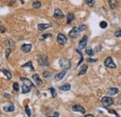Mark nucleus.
Instances as JSON below:
<instances>
[{
  "label": "nucleus",
  "instance_id": "f257e3e1",
  "mask_svg": "<svg viewBox=\"0 0 121 117\" xmlns=\"http://www.w3.org/2000/svg\"><path fill=\"white\" fill-rule=\"evenodd\" d=\"M59 65H60L62 69L68 70V69H70V67H71V62H70V60H69L68 59H66V58H61L60 60H59Z\"/></svg>",
  "mask_w": 121,
  "mask_h": 117
},
{
  "label": "nucleus",
  "instance_id": "f03ea898",
  "mask_svg": "<svg viewBox=\"0 0 121 117\" xmlns=\"http://www.w3.org/2000/svg\"><path fill=\"white\" fill-rule=\"evenodd\" d=\"M104 65L107 67V68H110V69H116L117 68V65L116 63L114 62L113 59L111 57H107L104 60Z\"/></svg>",
  "mask_w": 121,
  "mask_h": 117
},
{
  "label": "nucleus",
  "instance_id": "7ed1b4c3",
  "mask_svg": "<svg viewBox=\"0 0 121 117\" xmlns=\"http://www.w3.org/2000/svg\"><path fill=\"white\" fill-rule=\"evenodd\" d=\"M101 103L104 107H110L114 103V99L110 97H103L101 98Z\"/></svg>",
  "mask_w": 121,
  "mask_h": 117
},
{
  "label": "nucleus",
  "instance_id": "20e7f679",
  "mask_svg": "<svg viewBox=\"0 0 121 117\" xmlns=\"http://www.w3.org/2000/svg\"><path fill=\"white\" fill-rule=\"evenodd\" d=\"M37 62L40 66H47L48 64V59L46 55H41L39 56L38 60H37Z\"/></svg>",
  "mask_w": 121,
  "mask_h": 117
},
{
  "label": "nucleus",
  "instance_id": "39448f33",
  "mask_svg": "<svg viewBox=\"0 0 121 117\" xmlns=\"http://www.w3.org/2000/svg\"><path fill=\"white\" fill-rule=\"evenodd\" d=\"M57 41H58V43H59L60 45L63 46V45H65V44L67 43V38H66V36H65L64 34H59L57 35Z\"/></svg>",
  "mask_w": 121,
  "mask_h": 117
},
{
  "label": "nucleus",
  "instance_id": "423d86ee",
  "mask_svg": "<svg viewBox=\"0 0 121 117\" xmlns=\"http://www.w3.org/2000/svg\"><path fill=\"white\" fill-rule=\"evenodd\" d=\"M80 34V30L78 27H74L72 30L69 32V36L72 38H76Z\"/></svg>",
  "mask_w": 121,
  "mask_h": 117
},
{
  "label": "nucleus",
  "instance_id": "0eeeda50",
  "mask_svg": "<svg viewBox=\"0 0 121 117\" xmlns=\"http://www.w3.org/2000/svg\"><path fill=\"white\" fill-rule=\"evenodd\" d=\"M72 110L74 112H76V113H86V109L84 107H82L81 105L79 104H75L72 107Z\"/></svg>",
  "mask_w": 121,
  "mask_h": 117
},
{
  "label": "nucleus",
  "instance_id": "6e6552de",
  "mask_svg": "<svg viewBox=\"0 0 121 117\" xmlns=\"http://www.w3.org/2000/svg\"><path fill=\"white\" fill-rule=\"evenodd\" d=\"M53 17L57 20H61L64 17V14L62 13V11L60 9V8H55L54 10V14H53Z\"/></svg>",
  "mask_w": 121,
  "mask_h": 117
},
{
  "label": "nucleus",
  "instance_id": "1a4fd4ad",
  "mask_svg": "<svg viewBox=\"0 0 121 117\" xmlns=\"http://www.w3.org/2000/svg\"><path fill=\"white\" fill-rule=\"evenodd\" d=\"M87 43H88V36L87 35H84L82 37V39L79 41V44H78L79 49H84L86 47V46H87Z\"/></svg>",
  "mask_w": 121,
  "mask_h": 117
},
{
  "label": "nucleus",
  "instance_id": "9d476101",
  "mask_svg": "<svg viewBox=\"0 0 121 117\" xmlns=\"http://www.w3.org/2000/svg\"><path fill=\"white\" fill-rule=\"evenodd\" d=\"M3 110H4L6 113H12V112L15 110V107H14L13 104L10 103V104H7L6 106H4Z\"/></svg>",
  "mask_w": 121,
  "mask_h": 117
},
{
  "label": "nucleus",
  "instance_id": "9b49d317",
  "mask_svg": "<svg viewBox=\"0 0 121 117\" xmlns=\"http://www.w3.org/2000/svg\"><path fill=\"white\" fill-rule=\"evenodd\" d=\"M21 49H22V51L24 52V53H28V52H30L31 49H32V45H31V44H23V45L21 47Z\"/></svg>",
  "mask_w": 121,
  "mask_h": 117
},
{
  "label": "nucleus",
  "instance_id": "f8f14e48",
  "mask_svg": "<svg viewBox=\"0 0 121 117\" xmlns=\"http://www.w3.org/2000/svg\"><path fill=\"white\" fill-rule=\"evenodd\" d=\"M21 81L23 83L24 85L28 86V87H31V88H32V87H35V85H34V84L31 82V80H29L28 78H23V77H22V78H21Z\"/></svg>",
  "mask_w": 121,
  "mask_h": 117
},
{
  "label": "nucleus",
  "instance_id": "ddd939ff",
  "mask_svg": "<svg viewBox=\"0 0 121 117\" xmlns=\"http://www.w3.org/2000/svg\"><path fill=\"white\" fill-rule=\"evenodd\" d=\"M33 80L38 85V86H41L42 84H43V82H42V80H41V78H40V76L37 74V73H35V74H33Z\"/></svg>",
  "mask_w": 121,
  "mask_h": 117
},
{
  "label": "nucleus",
  "instance_id": "4468645a",
  "mask_svg": "<svg viewBox=\"0 0 121 117\" xmlns=\"http://www.w3.org/2000/svg\"><path fill=\"white\" fill-rule=\"evenodd\" d=\"M65 74H66V70L62 71V72H59V73H57V74L54 76V79H55L56 81H60V80H62V79L64 77Z\"/></svg>",
  "mask_w": 121,
  "mask_h": 117
},
{
  "label": "nucleus",
  "instance_id": "2eb2a0df",
  "mask_svg": "<svg viewBox=\"0 0 121 117\" xmlns=\"http://www.w3.org/2000/svg\"><path fill=\"white\" fill-rule=\"evenodd\" d=\"M49 27H51V24L50 23H39L37 25V28L39 31H44L46 29H48Z\"/></svg>",
  "mask_w": 121,
  "mask_h": 117
},
{
  "label": "nucleus",
  "instance_id": "dca6fc26",
  "mask_svg": "<svg viewBox=\"0 0 121 117\" xmlns=\"http://www.w3.org/2000/svg\"><path fill=\"white\" fill-rule=\"evenodd\" d=\"M88 71V65L87 64H84L82 65V67L80 68V71L78 72V76H81V75H84Z\"/></svg>",
  "mask_w": 121,
  "mask_h": 117
},
{
  "label": "nucleus",
  "instance_id": "f3484780",
  "mask_svg": "<svg viewBox=\"0 0 121 117\" xmlns=\"http://www.w3.org/2000/svg\"><path fill=\"white\" fill-rule=\"evenodd\" d=\"M108 3H109V7H110L111 9H115L117 7V4H118L117 0H109Z\"/></svg>",
  "mask_w": 121,
  "mask_h": 117
},
{
  "label": "nucleus",
  "instance_id": "a211bd4d",
  "mask_svg": "<svg viewBox=\"0 0 121 117\" xmlns=\"http://www.w3.org/2000/svg\"><path fill=\"white\" fill-rule=\"evenodd\" d=\"M59 88H60V90H62V91H69V90L71 89V85L66 83V84L61 86Z\"/></svg>",
  "mask_w": 121,
  "mask_h": 117
},
{
  "label": "nucleus",
  "instance_id": "6ab92c4d",
  "mask_svg": "<svg viewBox=\"0 0 121 117\" xmlns=\"http://www.w3.org/2000/svg\"><path fill=\"white\" fill-rule=\"evenodd\" d=\"M118 91H119L118 88H117V87H111V88L107 91V94L110 95V96H114V95L118 93Z\"/></svg>",
  "mask_w": 121,
  "mask_h": 117
},
{
  "label": "nucleus",
  "instance_id": "aec40b11",
  "mask_svg": "<svg viewBox=\"0 0 121 117\" xmlns=\"http://www.w3.org/2000/svg\"><path fill=\"white\" fill-rule=\"evenodd\" d=\"M74 20V15L73 13H68L67 14V24H70Z\"/></svg>",
  "mask_w": 121,
  "mask_h": 117
},
{
  "label": "nucleus",
  "instance_id": "412c9836",
  "mask_svg": "<svg viewBox=\"0 0 121 117\" xmlns=\"http://www.w3.org/2000/svg\"><path fill=\"white\" fill-rule=\"evenodd\" d=\"M22 88H23V94L29 93V92H30V90H31V87H29L28 86H26V85H24V84H23Z\"/></svg>",
  "mask_w": 121,
  "mask_h": 117
},
{
  "label": "nucleus",
  "instance_id": "4be33fe9",
  "mask_svg": "<svg viewBox=\"0 0 121 117\" xmlns=\"http://www.w3.org/2000/svg\"><path fill=\"white\" fill-rule=\"evenodd\" d=\"M2 72H3V73L6 75V77H7L8 80L12 78V74H11V72H8V70H3Z\"/></svg>",
  "mask_w": 121,
  "mask_h": 117
},
{
  "label": "nucleus",
  "instance_id": "5701e85b",
  "mask_svg": "<svg viewBox=\"0 0 121 117\" xmlns=\"http://www.w3.org/2000/svg\"><path fill=\"white\" fill-rule=\"evenodd\" d=\"M23 68H26V67H30L31 68V70L32 71H35V68L33 67V64H32V61H28L27 63H25V64H23V66H22Z\"/></svg>",
  "mask_w": 121,
  "mask_h": 117
},
{
  "label": "nucleus",
  "instance_id": "b1692460",
  "mask_svg": "<svg viewBox=\"0 0 121 117\" xmlns=\"http://www.w3.org/2000/svg\"><path fill=\"white\" fill-rule=\"evenodd\" d=\"M41 7V2L40 1H35L33 3V8H40Z\"/></svg>",
  "mask_w": 121,
  "mask_h": 117
},
{
  "label": "nucleus",
  "instance_id": "393cba45",
  "mask_svg": "<svg viewBox=\"0 0 121 117\" xmlns=\"http://www.w3.org/2000/svg\"><path fill=\"white\" fill-rule=\"evenodd\" d=\"M85 3L89 6V7H92L95 3V0H85Z\"/></svg>",
  "mask_w": 121,
  "mask_h": 117
},
{
  "label": "nucleus",
  "instance_id": "a878e982",
  "mask_svg": "<svg viewBox=\"0 0 121 117\" xmlns=\"http://www.w3.org/2000/svg\"><path fill=\"white\" fill-rule=\"evenodd\" d=\"M5 44H6V46H10V47H13V46H14V42H13L11 39L7 40V41L5 42Z\"/></svg>",
  "mask_w": 121,
  "mask_h": 117
},
{
  "label": "nucleus",
  "instance_id": "bb28decb",
  "mask_svg": "<svg viewBox=\"0 0 121 117\" xmlns=\"http://www.w3.org/2000/svg\"><path fill=\"white\" fill-rule=\"evenodd\" d=\"M43 76L45 78H49L51 76V72H48V71H45V72H43Z\"/></svg>",
  "mask_w": 121,
  "mask_h": 117
},
{
  "label": "nucleus",
  "instance_id": "cd10ccee",
  "mask_svg": "<svg viewBox=\"0 0 121 117\" xmlns=\"http://www.w3.org/2000/svg\"><path fill=\"white\" fill-rule=\"evenodd\" d=\"M86 53H87L89 56H93V55H94V52H93V50H92L91 48H87V49H86Z\"/></svg>",
  "mask_w": 121,
  "mask_h": 117
},
{
  "label": "nucleus",
  "instance_id": "c85d7f7f",
  "mask_svg": "<svg viewBox=\"0 0 121 117\" xmlns=\"http://www.w3.org/2000/svg\"><path fill=\"white\" fill-rule=\"evenodd\" d=\"M76 51H77V53H78V54H79V56H80V60H79V62L77 63V66H78V65H80V63L83 61V55H82V53L80 52V50H79V49H76Z\"/></svg>",
  "mask_w": 121,
  "mask_h": 117
},
{
  "label": "nucleus",
  "instance_id": "c756f323",
  "mask_svg": "<svg viewBox=\"0 0 121 117\" xmlns=\"http://www.w3.org/2000/svg\"><path fill=\"white\" fill-rule=\"evenodd\" d=\"M50 92H51V95H52V98H56V96H57V93H56V90L53 88V87H50L49 89H48Z\"/></svg>",
  "mask_w": 121,
  "mask_h": 117
},
{
  "label": "nucleus",
  "instance_id": "7c9ffc66",
  "mask_svg": "<svg viewBox=\"0 0 121 117\" xmlns=\"http://www.w3.org/2000/svg\"><path fill=\"white\" fill-rule=\"evenodd\" d=\"M47 37H51V34H43V35H41L40 36V40L41 41H43V40H45V39H47Z\"/></svg>",
  "mask_w": 121,
  "mask_h": 117
},
{
  "label": "nucleus",
  "instance_id": "2f4dec72",
  "mask_svg": "<svg viewBox=\"0 0 121 117\" xmlns=\"http://www.w3.org/2000/svg\"><path fill=\"white\" fill-rule=\"evenodd\" d=\"M13 89H14L16 92H18V91H19V89H20V86H19V84H18V83H14V84H13Z\"/></svg>",
  "mask_w": 121,
  "mask_h": 117
},
{
  "label": "nucleus",
  "instance_id": "473e14b6",
  "mask_svg": "<svg viewBox=\"0 0 121 117\" xmlns=\"http://www.w3.org/2000/svg\"><path fill=\"white\" fill-rule=\"evenodd\" d=\"M100 27L102 28V29H105L107 27V23L106 22H101L100 23Z\"/></svg>",
  "mask_w": 121,
  "mask_h": 117
},
{
  "label": "nucleus",
  "instance_id": "72a5a7b5",
  "mask_svg": "<svg viewBox=\"0 0 121 117\" xmlns=\"http://www.w3.org/2000/svg\"><path fill=\"white\" fill-rule=\"evenodd\" d=\"M25 112H26V114L28 115V117L31 116V111H30V109H29L28 106H25Z\"/></svg>",
  "mask_w": 121,
  "mask_h": 117
},
{
  "label": "nucleus",
  "instance_id": "f704fd0d",
  "mask_svg": "<svg viewBox=\"0 0 121 117\" xmlns=\"http://www.w3.org/2000/svg\"><path fill=\"white\" fill-rule=\"evenodd\" d=\"M10 53H11V49H10V48H8V49L6 50V58H7V59H8Z\"/></svg>",
  "mask_w": 121,
  "mask_h": 117
},
{
  "label": "nucleus",
  "instance_id": "c9c22d12",
  "mask_svg": "<svg viewBox=\"0 0 121 117\" xmlns=\"http://www.w3.org/2000/svg\"><path fill=\"white\" fill-rule=\"evenodd\" d=\"M48 117H59V113H57V112H54L53 113V114H48Z\"/></svg>",
  "mask_w": 121,
  "mask_h": 117
},
{
  "label": "nucleus",
  "instance_id": "e433bc0d",
  "mask_svg": "<svg viewBox=\"0 0 121 117\" xmlns=\"http://www.w3.org/2000/svg\"><path fill=\"white\" fill-rule=\"evenodd\" d=\"M115 35H116L117 37H121V30H118V31H117V32L115 33Z\"/></svg>",
  "mask_w": 121,
  "mask_h": 117
},
{
  "label": "nucleus",
  "instance_id": "4c0bfd02",
  "mask_svg": "<svg viewBox=\"0 0 121 117\" xmlns=\"http://www.w3.org/2000/svg\"><path fill=\"white\" fill-rule=\"evenodd\" d=\"M78 28H79V30H80V32H83V31L85 30V28H86V26H85L84 24H81V25H80V26H79Z\"/></svg>",
  "mask_w": 121,
  "mask_h": 117
},
{
  "label": "nucleus",
  "instance_id": "58836bf2",
  "mask_svg": "<svg viewBox=\"0 0 121 117\" xmlns=\"http://www.w3.org/2000/svg\"><path fill=\"white\" fill-rule=\"evenodd\" d=\"M87 61H88V62H96L97 60L96 59H88Z\"/></svg>",
  "mask_w": 121,
  "mask_h": 117
},
{
  "label": "nucleus",
  "instance_id": "ea45409f",
  "mask_svg": "<svg viewBox=\"0 0 121 117\" xmlns=\"http://www.w3.org/2000/svg\"><path fill=\"white\" fill-rule=\"evenodd\" d=\"M0 30H1V33H5V32H6V28H5V27L0 26Z\"/></svg>",
  "mask_w": 121,
  "mask_h": 117
},
{
  "label": "nucleus",
  "instance_id": "a19ab883",
  "mask_svg": "<svg viewBox=\"0 0 121 117\" xmlns=\"http://www.w3.org/2000/svg\"><path fill=\"white\" fill-rule=\"evenodd\" d=\"M4 97H5V98H10V95H9V94H8V93H5L4 94Z\"/></svg>",
  "mask_w": 121,
  "mask_h": 117
},
{
  "label": "nucleus",
  "instance_id": "79ce46f5",
  "mask_svg": "<svg viewBox=\"0 0 121 117\" xmlns=\"http://www.w3.org/2000/svg\"><path fill=\"white\" fill-rule=\"evenodd\" d=\"M84 117H94L92 114H87V115H85Z\"/></svg>",
  "mask_w": 121,
  "mask_h": 117
},
{
  "label": "nucleus",
  "instance_id": "37998d69",
  "mask_svg": "<svg viewBox=\"0 0 121 117\" xmlns=\"http://www.w3.org/2000/svg\"><path fill=\"white\" fill-rule=\"evenodd\" d=\"M21 1H22V3H23H23H24V1H23V0H21Z\"/></svg>",
  "mask_w": 121,
  "mask_h": 117
}]
</instances>
